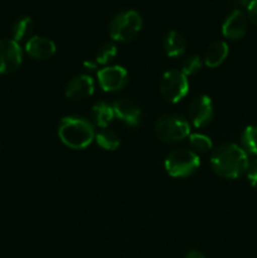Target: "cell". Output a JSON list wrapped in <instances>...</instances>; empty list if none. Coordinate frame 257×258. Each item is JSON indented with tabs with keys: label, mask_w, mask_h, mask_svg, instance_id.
<instances>
[{
	"label": "cell",
	"mask_w": 257,
	"mask_h": 258,
	"mask_svg": "<svg viewBox=\"0 0 257 258\" xmlns=\"http://www.w3.org/2000/svg\"><path fill=\"white\" fill-rule=\"evenodd\" d=\"M211 165L217 175L227 179H236L248 169V155L241 146L224 144L213 151Z\"/></svg>",
	"instance_id": "cell-1"
},
{
	"label": "cell",
	"mask_w": 257,
	"mask_h": 258,
	"mask_svg": "<svg viewBox=\"0 0 257 258\" xmlns=\"http://www.w3.org/2000/svg\"><path fill=\"white\" fill-rule=\"evenodd\" d=\"M58 135L62 143L72 149H85L95 139L92 123L75 116H67L60 120Z\"/></svg>",
	"instance_id": "cell-2"
},
{
	"label": "cell",
	"mask_w": 257,
	"mask_h": 258,
	"mask_svg": "<svg viewBox=\"0 0 257 258\" xmlns=\"http://www.w3.org/2000/svg\"><path fill=\"white\" fill-rule=\"evenodd\" d=\"M143 27V19L135 10H126L118 13L111 20L108 32L110 37L116 42H128L134 39Z\"/></svg>",
	"instance_id": "cell-3"
},
{
	"label": "cell",
	"mask_w": 257,
	"mask_h": 258,
	"mask_svg": "<svg viewBox=\"0 0 257 258\" xmlns=\"http://www.w3.org/2000/svg\"><path fill=\"white\" fill-rule=\"evenodd\" d=\"M154 130L159 140L163 143L175 144L189 136L190 127L183 116L169 113V115L161 116L156 121Z\"/></svg>",
	"instance_id": "cell-4"
},
{
	"label": "cell",
	"mask_w": 257,
	"mask_h": 258,
	"mask_svg": "<svg viewBox=\"0 0 257 258\" xmlns=\"http://www.w3.org/2000/svg\"><path fill=\"white\" fill-rule=\"evenodd\" d=\"M201 165L199 156L193 150L175 149L165 159V169L169 175L175 178L191 175Z\"/></svg>",
	"instance_id": "cell-5"
},
{
	"label": "cell",
	"mask_w": 257,
	"mask_h": 258,
	"mask_svg": "<svg viewBox=\"0 0 257 258\" xmlns=\"http://www.w3.org/2000/svg\"><path fill=\"white\" fill-rule=\"evenodd\" d=\"M160 93L166 101L176 103L183 100L189 91V83L186 76L181 71L171 70L163 75L160 80Z\"/></svg>",
	"instance_id": "cell-6"
},
{
	"label": "cell",
	"mask_w": 257,
	"mask_h": 258,
	"mask_svg": "<svg viewBox=\"0 0 257 258\" xmlns=\"http://www.w3.org/2000/svg\"><path fill=\"white\" fill-rule=\"evenodd\" d=\"M23 60V52L19 43L14 39H0V75L14 72Z\"/></svg>",
	"instance_id": "cell-7"
},
{
	"label": "cell",
	"mask_w": 257,
	"mask_h": 258,
	"mask_svg": "<svg viewBox=\"0 0 257 258\" xmlns=\"http://www.w3.org/2000/svg\"><path fill=\"white\" fill-rule=\"evenodd\" d=\"M98 83L106 92L122 90L127 83V72L121 66H110L97 72Z\"/></svg>",
	"instance_id": "cell-8"
},
{
	"label": "cell",
	"mask_w": 257,
	"mask_h": 258,
	"mask_svg": "<svg viewBox=\"0 0 257 258\" xmlns=\"http://www.w3.org/2000/svg\"><path fill=\"white\" fill-rule=\"evenodd\" d=\"M213 103L206 95L194 98L189 106V118L196 127H204L213 118Z\"/></svg>",
	"instance_id": "cell-9"
},
{
	"label": "cell",
	"mask_w": 257,
	"mask_h": 258,
	"mask_svg": "<svg viewBox=\"0 0 257 258\" xmlns=\"http://www.w3.org/2000/svg\"><path fill=\"white\" fill-rule=\"evenodd\" d=\"M248 28V18L239 9L233 10L222 24V33L227 39L238 40L244 37Z\"/></svg>",
	"instance_id": "cell-10"
},
{
	"label": "cell",
	"mask_w": 257,
	"mask_h": 258,
	"mask_svg": "<svg viewBox=\"0 0 257 258\" xmlns=\"http://www.w3.org/2000/svg\"><path fill=\"white\" fill-rule=\"evenodd\" d=\"M112 108L116 117L126 125L138 126L141 122L143 113H141L140 107L131 100H127V98L117 100L112 105Z\"/></svg>",
	"instance_id": "cell-11"
},
{
	"label": "cell",
	"mask_w": 257,
	"mask_h": 258,
	"mask_svg": "<svg viewBox=\"0 0 257 258\" xmlns=\"http://www.w3.org/2000/svg\"><path fill=\"white\" fill-rule=\"evenodd\" d=\"M25 52L28 55L38 60H45L53 57L55 53V44L53 40L48 39L45 37L35 35L28 39L25 44Z\"/></svg>",
	"instance_id": "cell-12"
},
{
	"label": "cell",
	"mask_w": 257,
	"mask_h": 258,
	"mask_svg": "<svg viewBox=\"0 0 257 258\" xmlns=\"http://www.w3.org/2000/svg\"><path fill=\"white\" fill-rule=\"evenodd\" d=\"M95 91V83L93 80L87 75L76 76L70 81L65 91L66 97L70 100H82V98L90 97Z\"/></svg>",
	"instance_id": "cell-13"
},
{
	"label": "cell",
	"mask_w": 257,
	"mask_h": 258,
	"mask_svg": "<svg viewBox=\"0 0 257 258\" xmlns=\"http://www.w3.org/2000/svg\"><path fill=\"white\" fill-rule=\"evenodd\" d=\"M164 52L168 57L175 58L183 54L186 48V40L183 35L176 30H170L166 33L163 42Z\"/></svg>",
	"instance_id": "cell-14"
},
{
	"label": "cell",
	"mask_w": 257,
	"mask_h": 258,
	"mask_svg": "<svg viewBox=\"0 0 257 258\" xmlns=\"http://www.w3.org/2000/svg\"><path fill=\"white\" fill-rule=\"evenodd\" d=\"M228 55V45L226 42H214L208 47L204 54V64L207 67H218Z\"/></svg>",
	"instance_id": "cell-15"
},
{
	"label": "cell",
	"mask_w": 257,
	"mask_h": 258,
	"mask_svg": "<svg viewBox=\"0 0 257 258\" xmlns=\"http://www.w3.org/2000/svg\"><path fill=\"white\" fill-rule=\"evenodd\" d=\"M113 117H115V113H113V108L111 105L102 102V101L93 105L92 118L97 126L106 128Z\"/></svg>",
	"instance_id": "cell-16"
},
{
	"label": "cell",
	"mask_w": 257,
	"mask_h": 258,
	"mask_svg": "<svg viewBox=\"0 0 257 258\" xmlns=\"http://www.w3.org/2000/svg\"><path fill=\"white\" fill-rule=\"evenodd\" d=\"M33 27H34V24H33L32 18H19L18 20H15L12 27V39H14L15 42H19V40L24 39L25 37H28L33 32Z\"/></svg>",
	"instance_id": "cell-17"
},
{
	"label": "cell",
	"mask_w": 257,
	"mask_h": 258,
	"mask_svg": "<svg viewBox=\"0 0 257 258\" xmlns=\"http://www.w3.org/2000/svg\"><path fill=\"white\" fill-rule=\"evenodd\" d=\"M241 148L243 149L247 155L257 156V126H247L242 133Z\"/></svg>",
	"instance_id": "cell-18"
},
{
	"label": "cell",
	"mask_w": 257,
	"mask_h": 258,
	"mask_svg": "<svg viewBox=\"0 0 257 258\" xmlns=\"http://www.w3.org/2000/svg\"><path fill=\"white\" fill-rule=\"evenodd\" d=\"M96 143L105 150H116L120 146V136L112 130L103 128L96 135Z\"/></svg>",
	"instance_id": "cell-19"
},
{
	"label": "cell",
	"mask_w": 257,
	"mask_h": 258,
	"mask_svg": "<svg viewBox=\"0 0 257 258\" xmlns=\"http://www.w3.org/2000/svg\"><path fill=\"white\" fill-rule=\"evenodd\" d=\"M117 55V48L112 43H105L97 49L95 55V62L97 64H107Z\"/></svg>",
	"instance_id": "cell-20"
},
{
	"label": "cell",
	"mask_w": 257,
	"mask_h": 258,
	"mask_svg": "<svg viewBox=\"0 0 257 258\" xmlns=\"http://www.w3.org/2000/svg\"><path fill=\"white\" fill-rule=\"evenodd\" d=\"M189 145L194 151L199 153H207L212 149V141L208 136L202 134H191L189 136Z\"/></svg>",
	"instance_id": "cell-21"
},
{
	"label": "cell",
	"mask_w": 257,
	"mask_h": 258,
	"mask_svg": "<svg viewBox=\"0 0 257 258\" xmlns=\"http://www.w3.org/2000/svg\"><path fill=\"white\" fill-rule=\"evenodd\" d=\"M202 68V60L198 55H189L184 59L183 64H181V72L185 76L196 75L201 71Z\"/></svg>",
	"instance_id": "cell-22"
},
{
	"label": "cell",
	"mask_w": 257,
	"mask_h": 258,
	"mask_svg": "<svg viewBox=\"0 0 257 258\" xmlns=\"http://www.w3.org/2000/svg\"><path fill=\"white\" fill-rule=\"evenodd\" d=\"M247 178H248V181L251 183V185L253 186L254 189H257V160H254L253 163H251L248 165V169H247Z\"/></svg>",
	"instance_id": "cell-23"
},
{
	"label": "cell",
	"mask_w": 257,
	"mask_h": 258,
	"mask_svg": "<svg viewBox=\"0 0 257 258\" xmlns=\"http://www.w3.org/2000/svg\"><path fill=\"white\" fill-rule=\"evenodd\" d=\"M247 18L249 19V22L257 25V0H251L247 7Z\"/></svg>",
	"instance_id": "cell-24"
},
{
	"label": "cell",
	"mask_w": 257,
	"mask_h": 258,
	"mask_svg": "<svg viewBox=\"0 0 257 258\" xmlns=\"http://www.w3.org/2000/svg\"><path fill=\"white\" fill-rule=\"evenodd\" d=\"M83 67L88 71H93L97 68V63L92 62V60H86V62H83Z\"/></svg>",
	"instance_id": "cell-25"
},
{
	"label": "cell",
	"mask_w": 257,
	"mask_h": 258,
	"mask_svg": "<svg viewBox=\"0 0 257 258\" xmlns=\"http://www.w3.org/2000/svg\"><path fill=\"white\" fill-rule=\"evenodd\" d=\"M185 258H206L201 252L198 251H190L188 254H186Z\"/></svg>",
	"instance_id": "cell-26"
},
{
	"label": "cell",
	"mask_w": 257,
	"mask_h": 258,
	"mask_svg": "<svg viewBox=\"0 0 257 258\" xmlns=\"http://www.w3.org/2000/svg\"><path fill=\"white\" fill-rule=\"evenodd\" d=\"M234 3L241 7H248V4L251 3V0H234Z\"/></svg>",
	"instance_id": "cell-27"
}]
</instances>
